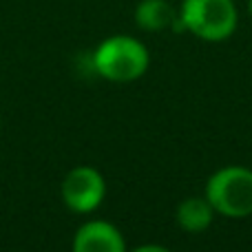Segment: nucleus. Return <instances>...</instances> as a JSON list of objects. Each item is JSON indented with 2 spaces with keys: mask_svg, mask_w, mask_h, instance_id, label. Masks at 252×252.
Returning <instances> with one entry per match:
<instances>
[{
  "mask_svg": "<svg viewBox=\"0 0 252 252\" xmlns=\"http://www.w3.org/2000/svg\"><path fill=\"white\" fill-rule=\"evenodd\" d=\"M148 49L133 35H111L93 53V69L109 82H135L148 69Z\"/></svg>",
  "mask_w": 252,
  "mask_h": 252,
  "instance_id": "f257e3e1",
  "label": "nucleus"
},
{
  "mask_svg": "<svg viewBox=\"0 0 252 252\" xmlns=\"http://www.w3.org/2000/svg\"><path fill=\"white\" fill-rule=\"evenodd\" d=\"M239 13L232 0H184L175 29L188 31L206 42H219L235 33Z\"/></svg>",
  "mask_w": 252,
  "mask_h": 252,
  "instance_id": "f03ea898",
  "label": "nucleus"
},
{
  "mask_svg": "<svg viewBox=\"0 0 252 252\" xmlns=\"http://www.w3.org/2000/svg\"><path fill=\"white\" fill-rule=\"evenodd\" d=\"M206 199L215 213L232 219L252 215V170L246 166H223L210 175Z\"/></svg>",
  "mask_w": 252,
  "mask_h": 252,
  "instance_id": "7ed1b4c3",
  "label": "nucleus"
},
{
  "mask_svg": "<svg viewBox=\"0 0 252 252\" xmlns=\"http://www.w3.org/2000/svg\"><path fill=\"white\" fill-rule=\"evenodd\" d=\"M106 197V182L93 166H75L62 182V201L78 215L93 213Z\"/></svg>",
  "mask_w": 252,
  "mask_h": 252,
  "instance_id": "20e7f679",
  "label": "nucleus"
},
{
  "mask_svg": "<svg viewBox=\"0 0 252 252\" xmlns=\"http://www.w3.org/2000/svg\"><path fill=\"white\" fill-rule=\"evenodd\" d=\"M73 252H126L124 237L109 221H87L73 237Z\"/></svg>",
  "mask_w": 252,
  "mask_h": 252,
  "instance_id": "39448f33",
  "label": "nucleus"
},
{
  "mask_svg": "<svg viewBox=\"0 0 252 252\" xmlns=\"http://www.w3.org/2000/svg\"><path fill=\"white\" fill-rule=\"evenodd\" d=\"M135 22L144 31H164L168 27H175L177 22V11L168 0H139L135 7Z\"/></svg>",
  "mask_w": 252,
  "mask_h": 252,
  "instance_id": "423d86ee",
  "label": "nucleus"
},
{
  "mask_svg": "<svg viewBox=\"0 0 252 252\" xmlns=\"http://www.w3.org/2000/svg\"><path fill=\"white\" fill-rule=\"evenodd\" d=\"M177 226L186 232H204L213 223L215 208L206 197H188L177 206Z\"/></svg>",
  "mask_w": 252,
  "mask_h": 252,
  "instance_id": "0eeeda50",
  "label": "nucleus"
},
{
  "mask_svg": "<svg viewBox=\"0 0 252 252\" xmlns=\"http://www.w3.org/2000/svg\"><path fill=\"white\" fill-rule=\"evenodd\" d=\"M133 252H170V250H168V248H164V246L148 244V246H139V248H135Z\"/></svg>",
  "mask_w": 252,
  "mask_h": 252,
  "instance_id": "6e6552de",
  "label": "nucleus"
},
{
  "mask_svg": "<svg viewBox=\"0 0 252 252\" xmlns=\"http://www.w3.org/2000/svg\"><path fill=\"white\" fill-rule=\"evenodd\" d=\"M248 13L252 16V0H248Z\"/></svg>",
  "mask_w": 252,
  "mask_h": 252,
  "instance_id": "1a4fd4ad",
  "label": "nucleus"
}]
</instances>
